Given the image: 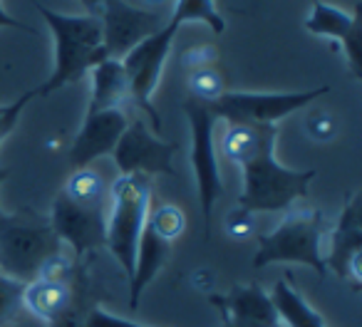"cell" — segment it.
<instances>
[{"mask_svg":"<svg viewBox=\"0 0 362 327\" xmlns=\"http://www.w3.org/2000/svg\"><path fill=\"white\" fill-rule=\"evenodd\" d=\"M33 6L45 18L55 37V70L45 85L35 90L40 97H47L62 87L80 82L85 72L107 60V52L102 47V23L97 16H62L37 0H33Z\"/></svg>","mask_w":362,"mask_h":327,"instance_id":"cell-1","label":"cell"},{"mask_svg":"<svg viewBox=\"0 0 362 327\" xmlns=\"http://www.w3.org/2000/svg\"><path fill=\"white\" fill-rule=\"evenodd\" d=\"M276 139L271 136L246 164H241L243 189L238 206L251 213L291 211V206L308 194V186L315 179V169L293 172L276 159Z\"/></svg>","mask_w":362,"mask_h":327,"instance_id":"cell-2","label":"cell"},{"mask_svg":"<svg viewBox=\"0 0 362 327\" xmlns=\"http://www.w3.org/2000/svg\"><path fill=\"white\" fill-rule=\"evenodd\" d=\"M62 253V243L50 218L30 211L0 213V273L13 280L30 283L52 256Z\"/></svg>","mask_w":362,"mask_h":327,"instance_id":"cell-3","label":"cell"},{"mask_svg":"<svg viewBox=\"0 0 362 327\" xmlns=\"http://www.w3.org/2000/svg\"><path fill=\"white\" fill-rule=\"evenodd\" d=\"M327 233V218L315 208H296L271 233L258 238V253L253 266L266 268L273 263H300L325 280L327 268L322 258V238Z\"/></svg>","mask_w":362,"mask_h":327,"instance_id":"cell-4","label":"cell"},{"mask_svg":"<svg viewBox=\"0 0 362 327\" xmlns=\"http://www.w3.org/2000/svg\"><path fill=\"white\" fill-rule=\"evenodd\" d=\"M112 208L107 218L105 248L115 256L127 278L134 270L136 246L151 208V186L146 177H119L110 189Z\"/></svg>","mask_w":362,"mask_h":327,"instance_id":"cell-5","label":"cell"},{"mask_svg":"<svg viewBox=\"0 0 362 327\" xmlns=\"http://www.w3.org/2000/svg\"><path fill=\"white\" fill-rule=\"evenodd\" d=\"M181 109L187 114L189 129H192V167L194 177H197L199 203H202L204 213V238L209 241L211 211L218 198L223 196V191H226V186L221 182V172H218L216 146H214V129H216L218 119L209 102H199L192 100V97L181 102Z\"/></svg>","mask_w":362,"mask_h":327,"instance_id":"cell-6","label":"cell"},{"mask_svg":"<svg viewBox=\"0 0 362 327\" xmlns=\"http://www.w3.org/2000/svg\"><path fill=\"white\" fill-rule=\"evenodd\" d=\"M176 30H179V25L169 20L159 32H154L151 37L141 40L139 45L132 47V50L122 57V67H124L127 82H129V100H132V105H136L146 114L154 134L164 131V121H161L151 97H154L156 85H159L161 70H164V62H166V57H169Z\"/></svg>","mask_w":362,"mask_h":327,"instance_id":"cell-7","label":"cell"},{"mask_svg":"<svg viewBox=\"0 0 362 327\" xmlns=\"http://www.w3.org/2000/svg\"><path fill=\"white\" fill-rule=\"evenodd\" d=\"M327 90L330 87H317L310 92H223L216 102H211V109L216 119L228 124L276 126V121L296 114Z\"/></svg>","mask_w":362,"mask_h":327,"instance_id":"cell-8","label":"cell"},{"mask_svg":"<svg viewBox=\"0 0 362 327\" xmlns=\"http://www.w3.org/2000/svg\"><path fill=\"white\" fill-rule=\"evenodd\" d=\"M179 146L156 136L141 117H129L119 141L112 149L117 169L122 177H174V154Z\"/></svg>","mask_w":362,"mask_h":327,"instance_id":"cell-9","label":"cell"},{"mask_svg":"<svg viewBox=\"0 0 362 327\" xmlns=\"http://www.w3.org/2000/svg\"><path fill=\"white\" fill-rule=\"evenodd\" d=\"M97 18L102 23V47L107 57L115 60H122L132 47L159 32L169 23L161 11L136 8L127 0H102Z\"/></svg>","mask_w":362,"mask_h":327,"instance_id":"cell-10","label":"cell"},{"mask_svg":"<svg viewBox=\"0 0 362 327\" xmlns=\"http://www.w3.org/2000/svg\"><path fill=\"white\" fill-rule=\"evenodd\" d=\"M50 226L60 243H67L72 248L75 261H85L87 256H95L105 248V206H82L60 191L52 203Z\"/></svg>","mask_w":362,"mask_h":327,"instance_id":"cell-11","label":"cell"},{"mask_svg":"<svg viewBox=\"0 0 362 327\" xmlns=\"http://www.w3.org/2000/svg\"><path fill=\"white\" fill-rule=\"evenodd\" d=\"M325 268L337 273L342 283L360 290L362 287V194H347L340 221L330 231V248L325 256Z\"/></svg>","mask_w":362,"mask_h":327,"instance_id":"cell-12","label":"cell"},{"mask_svg":"<svg viewBox=\"0 0 362 327\" xmlns=\"http://www.w3.org/2000/svg\"><path fill=\"white\" fill-rule=\"evenodd\" d=\"M209 302L218 307V327H283L271 292L263 290L258 283L236 285L226 295H209Z\"/></svg>","mask_w":362,"mask_h":327,"instance_id":"cell-13","label":"cell"},{"mask_svg":"<svg viewBox=\"0 0 362 327\" xmlns=\"http://www.w3.org/2000/svg\"><path fill=\"white\" fill-rule=\"evenodd\" d=\"M127 121H129V114L124 109H105L85 114L82 129L77 131L70 146V167L85 169L100 156L112 154Z\"/></svg>","mask_w":362,"mask_h":327,"instance_id":"cell-14","label":"cell"},{"mask_svg":"<svg viewBox=\"0 0 362 327\" xmlns=\"http://www.w3.org/2000/svg\"><path fill=\"white\" fill-rule=\"evenodd\" d=\"M305 30L313 32L317 37H330L337 40L345 52V62L350 67L352 77L360 80L362 77V55H360V37H362V28H360V11L355 16H347L345 11L335 6H327L315 0L313 3V13L305 20Z\"/></svg>","mask_w":362,"mask_h":327,"instance_id":"cell-15","label":"cell"},{"mask_svg":"<svg viewBox=\"0 0 362 327\" xmlns=\"http://www.w3.org/2000/svg\"><path fill=\"white\" fill-rule=\"evenodd\" d=\"M92 97L87 105V114L105 109H124L129 105V82H127L122 60L107 57L92 67Z\"/></svg>","mask_w":362,"mask_h":327,"instance_id":"cell-16","label":"cell"},{"mask_svg":"<svg viewBox=\"0 0 362 327\" xmlns=\"http://www.w3.org/2000/svg\"><path fill=\"white\" fill-rule=\"evenodd\" d=\"M72 278H75V270H72L70 278H35V280L25 283V292H23L25 312L35 315L42 322H52L70 305Z\"/></svg>","mask_w":362,"mask_h":327,"instance_id":"cell-17","label":"cell"},{"mask_svg":"<svg viewBox=\"0 0 362 327\" xmlns=\"http://www.w3.org/2000/svg\"><path fill=\"white\" fill-rule=\"evenodd\" d=\"M171 253V243L159 238L149 226H144L139 238V246H136V258H134V270L129 278V305H139V297L144 292V287L154 280L161 273V268L166 266Z\"/></svg>","mask_w":362,"mask_h":327,"instance_id":"cell-18","label":"cell"},{"mask_svg":"<svg viewBox=\"0 0 362 327\" xmlns=\"http://www.w3.org/2000/svg\"><path fill=\"white\" fill-rule=\"evenodd\" d=\"M271 300L283 327H327L320 312L291 285V280H278L273 285Z\"/></svg>","mask_w":362,"mask_h":327,"instance_id":"cell-19","label":"cell"},{"mask_svg":"<svg viewBox=\"0 0 362 327\" xmlns=\"http://www.w3.org/2000/svg\"><path fill=\"white\" fill-rule=\"evenodd\" d=\"M97 307L95 297V285H92L90 275H87V263L77 261L75 278H72V300L60 315L52 322H47L50 327H87L90 312Z\"/></svg>","mask_w":362,"mask_h":327,"instance_id":"cell-20","label":"cell"},{"mask_svg":"<svg viewBox=\"0 0 362 327\" xmlns=\"http://www.w3.org/2000/svg\"><path fill=\"white\" fill-rule=\"evenodd\" d=\"M62 194L70 196L72 201L82 203V206H105L107 196H110L105 186V179L100 177V172H95L90 167L75 169V174L67 179Z\"/></svg>","mask_w":362,"mask_h":327,"instance_id":"cell-21","label":"cell"},{"mask_svg":"<svg viewBox=\"0 0 362 327\" xmlns=\"http://www.w3.org/2000/svg\"><path fill=\"white\" fill-rule=\"evenodd\" d=\"M176 25H184V23H206L216 35H221L226 30V23H223V16H218L214 0H176L174 13L169 18Z\"/></svg>","mask_w":362,"mask_h":327,"instance_id":"cell-22","label":"cell"},{"mask_svg":"<svg viewBox=\"0 0 362 327\" xmlns=\"http://www.w3.org/2000/svg\"><path fill=\"white\" fill-rule=\"evenodd\" d=\"M146 226H149L159 238H164V241L171 243L174 238H179L181 233H184V228H187V218H184L181 208L174 206V203H159V206L149 208Z\"/></svg>","mask_w":362,"mask_h":327,"instance_id":"cell-23","label":"cell"},{"mask_svg":"<svg viewBox=\"0 0 362 327\" xmlns=\"http://www.w3.org/2000/svg\"><path fill=\"white\" fill-rule=\"evenodd\" d=\"M23 292H25V283L13 280V278L0 273V327L16 322L25 312Z\"/></svg>","mask_w":362,"mask_h":327,"instance_id":"cell-24","label":"cell"},{"mask_svg":"<svg viewBox=\"0 0 362 327\" xmlns=\"http://www.w3.org/2000/svg\"><path fill=\"white\" fill-rule=\"evenodd\" d=\"M189 92H192V100L199 102H216L223 95V75L214 67H204V70L189 72Z\"/></svg>","mask_w":362,"mask_h":327,"instance_id":"cell-25","label":"cell"},{"mask_svg":"<svg viewBox=\"0 0 362 327\" xmlns=\"http://www.w3.org/2000/svg\"><path fill=\"white\" fill-rule=\"evenodd\" d=\"M33 97H37L35 90L21 95L18 100H13L11 105H0V144H3V141L8 139V134L16 129L18 119H21V114L25 112V107L33 102Z\"/></svg>","mask_w":362,"mask_h":327,"instance_id":"cell-26","label":"cell"},{"mask_svg":"<svg viewBox=\"0 0 362 327\" xmlns=\"http://www.w3.org/2000/svg\"><path fill=\"white\" fill-rule=\"evenodd\" d=\"M305 131L313 141H330L337 134V119L330 112H313L305 117Z\"/></svg>","mask_w":362,"mask_h":327,"instance_id":"cell-27","label":"cell"},{"mask_svg":"<svg viewBox=\"0 0 362 327\" xmlns=\"http://www.w3.org/2000/svg\"><path fill=\"white\" fill-rule=\"evenodd\" d=\"M223 228H226V233L231 238L243 241V238H248L253 233V213L241 206H236L233 211H228L226 221H223Z\"/></svg>","mask_w":362,"mask_h":327,"instance_id":"cell-28","label":"cell"},{"mask_svg":"<svg viewBox=\"0 0 362 327\" xmlns=\"http://www.w3.org/2000/svg\"><path fill=\"white\" fill-rule=\"evenodd\" d=\"M218 60V50L214 45H194L181 55V65L189 72L204 70V67H214V62Z\"/></svg>","mask_w":362,"mask_h":327,"instance_id":"cell-29","label":"cell"},{"mask_svg":"<svg viewBox=\"0 0 362 327\" xmlns=\"http://www.w3.org/2000/svg\"><path fill=\"white\" fill-rule=\"evenodd\" d=\"M87 327H149V325H141V322L134 320H127V317H117L112 312L102 310L100 305L90 312V320H87Z\"/></svg>","mask_w":362,"mask_h":327,"instance_id":"cell-30","label":"cell"},{"mask_svg":"<svg viewBox=\"0 0 362 327\" xmlns=\"http://www.w3.org/2000/svg\"><path fill=\"white\" fill-rule=\"evenodd\" d=\"M16 28V30H25V32H30V35H35V28H30V25H25V23H21V20H16L13 16H8L3 8H0V28Z\"/></svg>","mask_w":362,"mask_h":327,"instance_id":"cell-31","label":"cell"},{"mask_svg":"<svg viewBox=\"0 0 362 327\" xmlns=\"http://www.w3.org/2000/svg\"><path fill=\"white\" fill-rule=\"evenodd\" d=\"M80 3L87 8V13H90V16H100L102 0H80Z\"/></svg>","mask_w":362,"mask_h":327,"instance_id":"cell-32","label":"cell"},{"mask_svg":"<svg viewBox=\"0 0 362 327\" xmlns=\"http://www.w3.org/2000/svg\"><path fill=\"white\" fill-rule=\"evenodd\" d=\"M146 6H151V11H161V6H166L169 0H144Z\"/></svg>","mask_w":362,"mask_h":327,"instance_id":"cell-33","label":"cell"},{"mask_svg":"<svg viewBox=\"0 0 362 327\" xmlns=\"http://www.w3.org/2000/svg\"><path fill=\"white\" fill-rule=\"evenodd\" d=\"M8 177H11V169L8 167H0V186L8 182ZM0 213H3V208H0Z\"/></svg>","mask_w":362,"mask_h":327,"instance_id":"cell-34","label":"cell"}]
</instances>
